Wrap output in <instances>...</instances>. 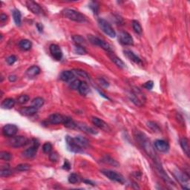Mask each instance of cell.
<instances>
[{"label": "cell", "instance_id": "6da1fadb", "mask_svg": "<svg viewBox=\"0 0 190 190\" xmlns=\"http://www.w3.org/2000/svg\"><path fill=\"white\" fill-rule=\"evenodd\" d=\"M134 138H135L136 141L138 142V143L140 144L142 149L145 151L146 153L154 161L158 162L155 150H154L153 146L152 145L150 140L147 138V137L143 133H142L141 132H140L139 130H137L134 132Z\"/></svg>", "mask_w": 190, "mask_h": 190}, {"label": "cell", "instance_id": "7a4b0ae2", "mask_svg": "<svg viewBox=\"0 0 190 190\" xmlns=\"http://www.w3.org/2000/svg\"><path fill=\"white\" fill-rule=\"evenodd\" d=\"M62 14L65 17L68 18L70 20L77 22H84L86 21V18L82 13L74 9L66 8L62 11Z\"/></svg>", "mask_w": 190, "mask_h": 190}, {"label": "cell", "instance_id": "3957f363", "mask_svg": "<svg viewBox=\"0 0 190 190\" xmlns=\"http://www.w3.org/2000/svg\"><path fill=\"white\" fill-rule=\"evenodd\" d=\"M128 98L137 106H142V102L145 100V97L140 90L138 88H134L128 94Z\"/></svg>", "mask_w": 190, "mask_h": 190}, {"label": "cell", "instance_id": "277c9868", "mask_svg": "<svg viewBox=\"0 0 190 190\" xmlns=\"http://www.w3.org/2000/svg\"><path fill=\"white\" fill-rule=\"evenodd\" d=\"M100 172L111 181L120 184H124L126 183V179L123 176L115 171H112V170L109 169H102L100 170Z\"/></svg>", "mask_w": 190, "mask_h": 190}, {"label": "cell", "instance_id": "5b68a950", "mask_svg": "<svg viewBox=\"0 0 190 190\" xmlns=\"http://www.w3.org/2000/svg\"><path fill=\"white\" fill-rule=\"evenodd\" d=\"M29 143V139L27 138L26 137L24 136H16L12 137L8 141V144L10 146L13 148H19L22 147V146H26L27 144Z\"/></svg>", "mask_w": 190, "mask_h": 190}, {"label": "cell", "instance_id": "8992f818", "mask_svg": "<svg viewBox=\"0 0 190 190\" xmlns=\"http://www.w3.org/2000/svg\"><path fill=\"white\" fill-rule=\"evenodd\" d=\"M88 39L89 42H90L92 44L102 48L103 50H105L108 53L112 52V46H111V45L108 44V42H106L102 40V39L98 38V37H94V36H93V35H88Z\"/></svg>", "mask_w": 190, "mask_h": 190}, {"label": "cell", "instance_id": "52a82bcc", "mask_svg": "<svg viewBox=\"0 0 190 190\" xmlns=\"http://www.w3.org/2000/svg\"><path fill=\"white\" fill-rule=\"evenodd\" d=\"M175 177L177 178V180L181 183V185L183 186V189H189V176L187 175L185 172H181V170L176 169L173 172Z\"/></svg>", "mask_w": 190, "mask_h": 190}, {"label": "cell", "instance_id": "ba28073f", "mask_svg": "<svg viewBox=\"0 0 190 190\" xmlns=\"http://www.w3.org/2000/svg\"><path fill=\"white\" fill-rule=\"evenodd\" d=\"M98 25L99 27L100 28V29L102 30L107 36H108L109 37H112V38H114V37H116L115 31H114V28L112 27V25L106 20H105L104 19H101V18L99 19Z\"/></svg>", "mask_w": 190, "mask_h": 190}, {"label": "cell", "instance_id": "9c48e42d", "mask_svg": "<svg viewBox=\"0 0 190 190\" xmlns=\"http://www.w3.org/2000/svg\"><path fill=\"white\" fill-rule=\"evenodd\" d=\"M39 143V142L37 141L36 139L32 140V146L31 147L28 148L27 149H25L22 153L23 157L26 158H33L36 156V154H37V150H38Z\"/></svg>", "mask_w": 190, "mask_h": 190}, {"label": "cell", "instance_id": "30bf717a", "mask_svg": "<svg viewBox=\"0 0 190 190\" xmlns=\"http://www.w3.org/2000/svg\"><path fill=\"white\" fill-rule=\"evenodd\" d=\"M65 141H66L67 147H68L69 151L74 152V153H80V152H83L82 148L77 145L76 142L74 141V138H71L70 136H66Z\"/></svg>", "mask_w": 190, "mask_h": 190}, {"label": "cell", "instance_id": "8fae6325", "mask_svg": "<svg viewBox=\"0 0 190 190\" xmlns=\"http://www.w3.org/2000/svg\"><path fill=\"white\" fill-rule=\"evenodd\" d=\"M92 122L96 127L100 128V129L106 132H111V128L108 125V123H106L104 120H101V119H100L99 118H97V117H92Z\"/></svg>", "mask_w": 190, "mask_h": 190}, {"label": "cell", "instance_id": "7c38bea8", "mask_svg": "<svg viewBox=\"0 0 190 190\" xmlns=\"http://www.w3.org/2000/svg\"><path fill=\"white\" fill-rule=\"evenodd\" d=\"M18 132L17 126L14 124H7L2 128V133L5 137L12 138L17 134Z\"/></svg>", "mask_w": 190, "mask_h": 190}, {"label": "cell", "instance_id": "4fadbf2b", "mask_svg": "<svg viewBox=\"0 0 190 190\" xmlns=\"http://www.w3.org/2000/svg\"><path fill=\"white\" fill-rule=\"evenodd\" d=\"M49 50L51 56L55 60L59 61L62 58V52L59 45L56 44H51L49 47Z\"/></svg>", "mask_w": 190, "mask_h": 190}, {"label": "cell", "instance_id": "5bb4252c", "mask_svg": "<svg viewBox=\"0 0 190 190\" xmlns=\"http://www.w3.org/2000/svg\"><path fill=\"white\" fill-rule=\"evenodd\" d=\"M119 40L120 43L124 45H132L134 44L133 38L126 31H122L119 35Z\"/></svg>", "mask_w": 190, "mask_h": 190}, {"label": "cell", "instance_id": "9a60e30c", "mask_svg": "<svg viewBox=\"0 0 190 190\" xmlns=\"http://www.w3.org/2000/svg\"><path fill=\"white\" fill-rule=\"evenodd\" d=\"M154 147L160 152H167L169 149V145L163 140H157L154 142Z\"/></svg>", "mask_w": 190, "mask_h": 190}, {"label": "cell", "instance_id": "2e32d148", "mask_svg": "<svg viewBox=\"0 0 190 190\" xmlns=\"http://www.w3.org/2000/svg\"><path fill=\"white\" fill-rule=\"evenodd\" d=\"M66 117L60 114H51L48 118V121L51 124H61L64 122Z\"/></svg>", "mask_w": 190, "mask_h": 190}, {"label": "cell", "instance_id": "e0dca14e", "mask_svg": "<svg viewBox=\"0 0 190 190\" xmlns=\"http://www.w3.org/2000/svg\"><path fill=\"white\" fill-rule=\"evenodd\" d=\"M27 8L30 11L32 12L34 14H40L42 13V9L38 4L33 1H27L26 2Z\"/></svg>", "mask_w": 190, "mask_h": 190}, {"label": "cell", "instance_id": "ac0fdd59", "mask_svg": "<svg viewBox=\"0 0 190 190\" xmlns=\"http://www.w3.org/2000/svg\"><path fill=\"white\" fill-rule=\"evenodd\" d=\"M123 52H124V54L126 56V57H127L128 59H130L131 61H132L133 62L136 63V64H138V65L142 64L141 59H140L139 57L137 56L133 51H132L130 50H125Z\"/></svg>", "mask_w": 190, "mask_h": 190}, {"label": "cell", "instance_id": "d6986e66", "mask_svg": "<svg viewBox=\"0 0 190 190\" xmlns=\"http://www.w3.org/2000/svg\"><path fill=\"white\" fill-rule=\"evenodd\" d=\"M74 141L76 142V143L80 147H81L82 149H85V148H88L89 146V141L88 139H86V138L82 136H76L75 138H74Z\"/></svg>", "mask_w": 190, "mask_h": 190}, {"label": "cell", "instance_id": "ffe728a7", "mask_svg": "<svg viewBox=\"0 0 190 190\" xmlns=\"http://www.w3.org/2000/svg\"><path fill=\"white\" fill-rule=\"evenodd\" d=\"M76 123H77L76 129H80L88 134H98V132H96V130H94V128L89 127V126H88L85 123H82V122H76Z\"/></svg>", "mask_w": 190, "mask_h": 190}, {"label": "cell", "instance_id": "44dd1931", "mask_svg": "<svg viewBox=\"0 0 190 190\" xmlns=\"http://www.w3.org/2000/svg\"><path fill=\"white\" fill-rule=\"evenodd\" d=\"M75 74L73 72V71H64L60 74V80L64 81V82H69L72 80L74 78Z\"/></svg>", "mask_w": 190, "mask_h": 190}, {"label": "cell", "instance_id": "7402d4cb", "mask_svg": "<svg viewBox=\"0 0 190 190\" xmlns=\"http://www.w3.org/2000/svg\"><path fill=\"white\" fill-rule=\"evenodd\" d=\"M21 114L25 116H33L35 114H37V108H34V107L31 106V107H24V108H21L19 110Z\"/></svg>", "mask_w": 190, "mask_h": 190}, {"label": "cell", "instance_id": "603a6c76", "mask_svg": "<svg viewBox=\"0 0 190 190\" xmlns=\"http://www.w3.org/2000/svg\"><path fill=\"white\" fill-rule=\"evenodd\" d=\"M108 56H109L111 60H112V62L117 65V66L119 67V68H126V64H125V63L123 62V61H122V59H120V58H119V57L115 56L114 53H112V52L109 53Z\"/></svg>", "mask_w": 190, "mask_h": 190}, {"label": "cell", "instance_id": "cb8c5ba5", "mask_svg": "<svg viewBox=\"0 0 190 190\" xmlns=\"http://www.w3.org/2000/svg\"><path fill=\"white\" fill-rule=\"evenodd\" d=\"M40 73V68L37 65H33L26 71V75L29 78H33Z\"/></svg>", "mask_w": 190, "mask_h": 190}, {"label": "cell", "instance_id": "d4e9b609", "mask_svg": "<svg viewBox=\"0 0 190 190\" xmlns=\"http://www.w3.org/2000/svg\"><path fill=\"white\" fill-rule=\"evenodd\" d=\"M180 144H181V148H183V151L184 152L188 157H189V154H190V148H189V140L187 139V138H183L181 139V141H180Z\"/></svg>", "mask_w": 190, "mask_h": 190}, {"label": "cell", "instance_id": "484cf974", "mask_svg": "<svg viewBox=\"0 0 190 190\" xmlns=\"http://www.w3.org/2000/svg\"><path fill=\"white\" fill-rule=\"evenodd\" d=\"M15 106V100L12 98H7L2 102L1 107L4 109H11Z\"/></svg>", "mask_w": 190, "mask_h": 190}, {"label": "cell", "instance_id": "4316f807", "mask_svg": "<svg viewBox=\"0 0 190 190\" xmlns=\"http://www.w3.org/2000/svg\"><path fill=\"white\" fill-rule=\"evenodd\" d=\"M19 47L22 51H29L32 47V43L28 39H22L19 42Z\"/></svg>", "mask_w": 190, "mask_h": 190}, {"label": "cell", "instance_id": "83f0119b", "mask_svg": "<svg viewBox=\"0 0 190 190\" xmlns=\"http://www.w3.org/2000/svg\"><path fill=\"white\" fill-rule=\"evenodd\" d=\"M79 92L82 96H86L89 93V86L86 82H81L78 88Z\"/></svg>", "mask_w": 190, "mask_h": 190}, {"label": "cell", "instance_id": "f1b7e54d", "mask_svg": "<svg viewBox=\"0 0 190 190\" xmlns=\"http://www.w3.org/2000/svg\"><path fill=\"white\" fill-rule=\"evenodd\" d=\"M13 18L16 25L17 26H20L22 22V15L20 11L18 9H14L13 11Z\"/></svg>", "mask_w": 190, "mask_h": 190}, {"label": "cell", "instance_id": "f546056e", "mask_svg": "<svg viewBox=\"0 0 190 190\" xmlns=\"http://www.w3.org/2000/svg\"><path fill=\"white\" fill-rule=\"evenodd\" d=\"M63 125H64L65 127L68 128H72V129H76L77 127L76 122H74L72 119L71 118H68V117H66V118H65V120L64 122H63Z\"/></svg>", "mask_w": 190, "mask_h": 190}, {"label": "cell", "instance_id": "4dcf8cb0", "mask_svg": "<svg viewBox=\"0 0 190 190\" xmlns=\"http://www.w3.org/2000/svg\"><path fill=\"white\" fill-rule=\"evenodd\" d=\"M44 102L45 101L42 98H36L31 101V106L34 107V108L38 109V108H41L44 105Z\"/></svg>", "mask_w": 190, "mask_h": 190}, {"label": "cell", "instance_id": "1f68e13d", "mask_svg": "<svg viewBox=\"0 0 190 190\" xmlns=\"http://www.w3.org/2000/svg\"><path fill=\"white\" fill-rule=\"evenodd\" d=\"M102 161L105 163L108 164V165L114 166V167H118V166H120V163H119L118 162H117L115 160H114L113 158L109 157V156H105V157L102 158Z\"/></svg>", "mask_w": 190, "mask_h": 190}, {"label": "cell", "instance_id": "d6a6232c", "mask_svg": "<svg viewBox=\"0 0 190 190\" xmlns=\"http://www.w3.org/2000/svg\"><path fill=\"white\" fill-rule=\"evenodd\" d=\"M132 28H133V30L134 31V32L138 34L141 35L142 32V28L141 27V25H140V22L137 20H132Z\"/></svg>", "mask_w": 190, "mask_h": 190}, {"label": "cell", "instance_id": "836d02e7", "mask_svg": "<svg viewBox=\"0 0 190 190\" xmlns=\"http://www.w3.org/2000/svg\"><path fill=\"white\" fill-rule=\"evenodd\" d=\"M73 72H74L75 75H77V76L83 77L85 79H89L88 74H87L86 71L81 70V69H74V70H73Z\"/></svg>", "mask_w": 190, "mask_h": 190}, {"label": "cell", "instance_id": "e575fe53", "mask_svg": "<svg viewBox=\"0 0 190 190\" xmlns=\"http://www.w3.org/2000/svg\"><path fill=\"white\" fill-rule=\"evenodd\" d=\"M147 126L150 129H152L154 132H160V128L159 127V126L154 122L153 121H149L147 122Z\"/></svg>", "mask_w": 190, "mask_h": 190}, {"label": "cell", "instance_id": "d590c367", "mask_svg": "<svg viewBox=\"0 0 190 190\" xmlns=\"http://www.w3.org/2000/svg\"><path fill=\"white\" fill-rule=\"evenodd\" d=\"M74 52L77 53V54H86L87 51L85 49L84 47H82V45H75L74 46Z\"/></svg>", "mask_w": 190, "mask_h": 190}, {"label": "cell", "instance_id": "8d00e7d4", "mask_svg": "<svg viewBox=\"0 0 190 190\" xmlns=\"http://www.w3.org/2000/svg\"><path fill=\"white\" fill-rule=\"evenodd\" d=\"M73 41L74 42L75 45H82V44L85 43L84 39L82 38V37L80 35H74L72 37Z\"/></svg>", "mask_w": 190, "mask_h": 190}, {"label": "cell", "instance_id": "74e56055", "mask_svg": "<svg viewBox=\"0 0 190 190\" xmlns=\"http://www.w3.org/2000/svg\"><path fill=\"white\" fill-rule=\"evenodd\" d=\"M12 174V172L9 169V166L7 165L6 167L2 168L1 172H0V175L1 177H8Z\"/></svg>", "mask_w": 190, "mask_h": 190}, {"label": "cell", "instance_id": "f35d334b", "mask_svg": "<svg viewBox=\"0 0 190 190\" xmlns=\"http://www.w3.org/2000/svg\"><path fill=\"white\" fill-rule=\"evenodd\" d=\"M80 181V178H79V176L75 173H71L68 177V182L69 183L74 184L78 183Z\"/></svg>", "mask_w": 190, "mask_h": 190}, {"label": "cell", "instance_id": "ab89813d", "mask_svg": "<svg viewBox=\"0 0 190 190\" xmlns=\"http://www.w3.org/2000/svg\"><path fill=\"white\" fill-rule=\"evenodd\" d=\"M31 168V166L28 163H22L19 164V165L17 166L16 167V169L19 172H24V171H28V170L30 169Z\"/></svg>", "mask_w": 190, "mask_h": 190}, {"label": "cell", "instance_id": "60d3db41", "mask_svg": "<svg viewBox=\"0 0 190 190\" xmlns=\"http://www.w3.org/2000/svg\"><path fill=\"white\" fill-rule=\"evenodd\" d=\"M0 158L5 161H9L11 159V155L8 152H0Z\"/></svg>", "mask_w": 190, "mask_h": 190}, {"label": "cell", "instance_id": "b9f144b4", "mask_svg": "<svg viewBox=\"0 0 190 190\" xmlns=\"http://www.w3.org/2000/svg\"><path fill=\"white\" fill-rule=\"evenodd\" d=\"M42 151L45 154H49L52 151V145L50 142H45L42 146Z\"/></svg>", "mask_w": 190, "mask_h": 190}, {"label": "cell", "instance_id": "7bdbcfd3", "mask_svg": "<svg viewBox=\"0 0 190 190\" xmlns=\"http://www.w3.org/2000/svg\"><path fill=\"white\" fill-rule=\"evenodd\" d=\"M80 83L81 81L80 80H74L70 83L69 87H70L71 89H73V90H78Z\"/></svg>", "mask_w": 190, "mask_h": 190}, {"label": "cell", "instance_id": "ee69618b", "mask_svg": "<svg viewBox=\"0 0 190 190\" xmlns=\"http://www.w3.org/2000/svg\"><path fill=\"white\" fill-rule=\"evenodd\" d=\"M29 99H30V98L28 96V95L23 94V95H21V96H19V98H18L17 101L19 104H25V103H26V102H28V101L29 100Z\"/></svg>", "mask_w": 190, "mask_h": 190}, {"label": "cell", "instance_id": "f6af8a7d", "mask_svg": "<svg viewBox=\"0 0 190 190\" xmlns=\"http://www.w3.org/2000/svg\"><path fill=\"white\" fill-rule=\"evenodd\" d=\"M49 159L52 162H57L59 159V155L56 152H51L49 153Z\"/></svg>", "mask_w": 190, "mask_h": 190}, {"label": "cell", "instance_id": "bcb514c9", "mask_svg": "<svg viewBox=\"0 0 190 190\" xmlns=\"http://www.w3.org/2000/svg\"><path fill=\"white\" fill-rule=\"evenodd\" d=\"M89 8H90L92 10L93 12H94V13H98V11H99V5L98 2H92L90 4V6H89Z\"/></svg>", "mask_w": 190, "mask_h": 190}, {"label": "cell", "instance_id": "7dc6e473", "mask_svg": "<svg viewBox=\"0 0 190 190\" xmlns=\"http://www.w3.org/2000/svg\"><path fill=\"white\" fill-rule=\"evenodd\" d=\"M17 57L14 56V55H11V56H10L8 57L7 59H6V62L8 65H13L14 64V63L17 62Z\"/></svg>", "mask_w": 190, "mask_h": 190}, {"label": "cell", "instance_id": "c3c4849f", "mask_svg": "<svg viewBox=\"0 0 190 190\" xmlns=\"http://www.w3.org/2000/svg\"><path fill=\"white\" fill-rule=\"evenodd\" d=\"M153 86H154V82L152 80L148 81V82H145L143 85H142V87L148 89V90H151V89H152V88H153Z\"/></svg>", "mask_w": 190, "mask_h": 190}, {"label": "cell", "instance_id": "681fc988", "mask_svg": "<svg viewBox=\"0 0 190 190\" xmlns=\"http://www.w3.org/2000/svg\"><path fill=\"white\" fill-rule=\"evenodd\" d=\"M62 168L64 169H65V170H69V169H70V168H71L70 163H69V162L67 160H65L64 164H63V166H62Z\"/></svg>", "mask_w": 190, "mask_h": 190}, {"label": "cell", "instance_id": "f907efd6", "mask_svg": "<svg viewBox=\"0 0 190 190\" xmlns=\"http://www.w3.org/2000/svg\"><path fill=\"white\" fill-rule=\"evenodd\" d=\"M8 19V16L5 14V13H2L1 15H0V21H1V22H5Z\"/></svg>", "mask_w": 190, "mask_h": 190}, {"label": "cell", "instance_id": "816d5d0a", "mask_svg": "<svg viewBox=\"0 0 190 190\" xmlns=\"http://www.w3.org/2000/svg\"><path fill=\"white\" fill-rule=\"evenodd\" d=\"M99 81H100V84L102 85V86H104V87H108V82H107L106 81L104 80V79H99Z\"/></svg>", "mask_w": 190, "mask_h": 190}, {"label": "cell", "instance_id": "f5cc1de1", "mask_svg": "<svg viewBox=\"0 0 190 190\" xmlns=\"http://www.w3.org/2000/svg\"><path fill=\"white\" fill-rule=\"evenodd\" d=\"M17 77L16 75H10V76L8 77V80L10 82H15L16 80H17Z\"/></svg>", "mask_w": 190, "mask_h": 190}, {"label": "cell", "instance_id": "db71d44e", "mask_svg": "<svg viewBox=\"0 0 190 190\" xmlns=\"http://www.w3.org/2000/svg\"><path fill=\"white\" fill-rule=\"evenodd\" d=\"M37 28H38L39 32H42V25L40 23H37Z\"/></svg>", "mask_w": 190, "mask_h": 190}]
</instances>
